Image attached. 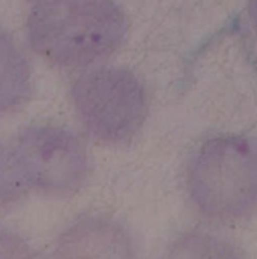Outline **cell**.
I'll list each match as a JSON object with an SVG mask.
<instances>
[{
    "label": "cell",
    "mask_w": 257,
    "mask_h": 259,
    "mask_svg": "<svg viewBox=\"0 0 257 259\" xmlns=\"http://www.w3.org/2000/svg\"><path fill=\"white\" fill-rule=\"evenodd\" d=\"M248 15L254 27V32L257 33V0H248Z\"/></svg>",
    "instance_id": "obj_9"
},
{
    "label": "cell",
    "mask_w": 257,
    "mask_h": 259,
    "mask_svg": "<svg viewBox=\"0 0 257 259\" xmlns=\"http://www.w3.org/2000/svg\"><path fill=\"white\" fill-rule=\"evenodd\" d=\"M27 189L14 151L0 143V206L18 200Z\"/></svg>",
    "instance_id": "obj_7"
},
{
    "label": "cell",
    "mask_w": 257,
    "mask_h": 259,
    "mask_svg": "<svg viewBox=\"0 0 257 259\" xmlns=\"http://www.w3.org/2000/svg\"><path fill=\"white\" fill-rule=\"evenodd\" d=\"M71 95L83 125L104 143L128 142L146 119L144 88L125 68L102 66L87 71L77 78Z\"/></svg>",
    "instance_id": "obj_3"
},
{
    "label": "cell",
    "mask_w": 257,
    "mask_h": 259,
    "mask_svg": "<svg viewBox=\"0 0 257 259\" xmlns=\"http://www.w3.org/2000/svg\"><path fill=\"white\" fill-rule=\"evenodd\" d=\"M12 151L27 186L38 192L66 196L78 190L86 180V149L68 130L27 127L17 136Z\"/></svg>",
    "instance_id": "obj_4"
},
{
    "label": "cell",
    "mask_w": 257,
    "mask_h": 259,
    "mask_svg": "<svg viewBox=\"0 0 257 259\" xmlns=\"http://www.w3.org/2000/svg\"><path fill=\"white\" fill-rule=\"evenodd\" d=\"M33 2H36V0H33Z\"/></svg>",
    "instance_id": "obj_10"
},
{
    "label": "cell",
    "mask_w": 257,
    "mask_h": 259,
    "mask_svg": "<svg viewBox=\"0 0 257 259\" xmlns=\"http://www.w3.org/2000/svg\"><path fill=\"white\" fill-rule=\"evenodd\" d=\"M131 241L125 231L109 220L87 219L62 235L58 256L64 258H121L131 256Z\"/></svg>",
    "instance_id": "obj_5"
},
{
    "label": "cell",
    "mask_w": 257,
    "mask_h": 259,
    "mask_svg": "<svg viewBox=\"0 0 257 259\" xmlns=\"http://www.w3.org/2000/svg\"><path fill=\"white\" fill-rule=\"evenodd\" d=\"M127 27L113 0H36L27 21L33 50L66 68L89 66L112 55Z\"/></svg>",
    "instance_id": "obj_1"
},
{
    "label": "cell",
    "mask_w": 257,
    "mask_h": 259,
    "mask_svg": "<svg viewBox=\"0 0 257 259\" xmlns=\"http://www.w3.org/2000/svg\"><path fill=\"white\" fill-rule=\"evenodd\" d=\"M33 256L30 247L17 235L0 231V258H27Z\"/></svg>",
    "instance_id": "obj_8"
},
{
    "label": "cell",
    "mask_w": 257,
    "mask_h": 259,
    "mask_svg": "<svg viewBox=\"0 0 257 259\" xmlns=\"http://www.w3.org/2000/svg\"><path fill=\"white\" fill-rule=\"evenodd\" d=\"M194 203L208 215L236 219L257 205V146L239 136L208 140L188 170Z\"/></svg>",
    "instance_id": "obj_2"
},
{
    "label": "cell",
    "mask_w": 257,
    "mask_h": 259,
    "mask_svg": "<svg viewBox=\"0 0 257 259\" xmlns=\"http://www.w3.org/2000/svg\"><path fill=\"white\" fill-rule=\"evenodd\" d=\"M30 92V65L15 41L0 29V115L26 103Z\"/></svg>",
    "instance_id": "obj_6"
}]
</instances>
